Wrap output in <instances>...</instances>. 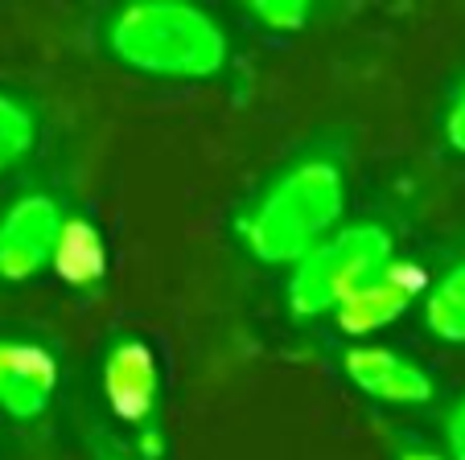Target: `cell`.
<instances>
[{
  "mask_svg": "<svg viewBox=\"0 0 465 460\" xmlns=\"http://www.w3.org/2000/svg\"><path fill=\"white\" fill-rule=\"evenodd\" d=\"M412 300H416V276L408 271V263H391L371 284H362L334 317L346 333H375L383 325H391L395 317H404Z\"/></svg>",
  "mask_w": 465,
  "mask_h": 460,
  "instance_id": "cell-8",
  "label": "cell"
},
{
  "mask_svg": "<svg viewBox=\"0 0 465 460\" xmlns=\"http://www.w3.org/2000/svg\"><path fill=\"white\" fill-rule=\"evenodd\" d=\"M112 460H124V456H112Z\"/></svg>",
  "mask_w": 465,
  "mask_h": 460,
  "instance_id": "cell-16",
  "label": "cell"
},
{
  "mask_svg": "<svg viewBox=\"0 0 465 460\" xmlns=\"http://www.w3.org/2000/svg\"><path fill=\"white\" fill-rule=\"evenodd\" d=\"M247 13L276 34H292L309 21V5H301V0H255V5H247Z\"/></svg>",
  "mask_w": 465,
  "mask_h": 460,
  "instance_id": "cell-12",
  "label": "cell"
},
{
  "mask_svg": "<svg viewBox=\"0 0 465 460\" xmlns=\"http://www.w3.org/2000/svg\"><path fill=\"white\" fill-rule=\"evenodd\" d=\"M346 181L325 157L297 161L284 169L239 222L247 251L263 263H301L325 243V230L342 218Z\"/></svg>",
  "mask_w": 465,
  "mask_h": 460,
  "instance_id": "cell-2",
  "label": "cell"
},
{
  "mask_svg": "<svg viewBox=\"0 0 465 460\" xmlns=\"http://www.w3.org/2000/svg\"><path fill=\"white\" fill-rule=\"evenodd\" d=\"M54 268L71 284H95L104 276V239L95 235V226L83 222V218H66Z\"/></svg>",
  "mask_w": 465,
  "mask_h": 460,
  "instance_id": "cell-9",
  "label": "cell"
},
{
  "mask_svg": "<svg viewBox=\"0 0 465 460\" xmlns=\"http://www.w3.org/2000/svg\"><path fill=\"white\" fill-rule=\"evenodd\" d=\"M104 42L124 66L157 79H214L227 66V34L198 5L141 0L107 17Z\"/></svg>",
  "mask_w": 465,
  "mask_h": 460,
  "instance_id": "cell-1",
  "label": "cell"
},
{
  "mask_svg": "<svg viewBox=\"0 0 465 460\" xmlns=\"http://www.w3.org/2000/svg\"><path fill=\"white\" fill-rule=\"evenodd\" d=\"M58 201L50 193H25L0 214V279H34L42 268H50L62 243Z\"/></svg>",
  "mask_w": 465,
  "mask_h": 460,
  "instance_id": "cell-4",
  "label": "cell"
},
{
  "mask_svg": "<svg viewBox=\"0 0 465 460\" xmlns=\"http://www.w3.org/2000/svg\"><path fill=\"white\" fill-rule=\"evenodd\" d=\"M157 357L144 341L128 338L120 346H112V354L104 357V395L107 407L124 419V424H144L157 411Z\"/></svg>",
  "mask_w": 465,
  "mask_h": 460,
  "instance_id": "cell-7",
  "label": "cell"
},
{
  "mask_svg": "<svg viewBox=\"0 0 465 460\" xmlns=\"http://www.w3.org/2000/svg\"><path fill=\"white\" fill-rule=\"evenodd\" d=\"M37 144V120L17 95L0 91V173H9L13 165L34 152Z\"/></svg>",
  "mask_w": 465,
  "mask_h": 460,
  "instance_id": "cell-11",
  "label": "cell"
},
{
  "mask_svg": "<svg viewBox=\"0 0 465 460\" xmlns=\"http://www.w3.org/2000/svg\"><path fill=\"white\" fill-rule=\"evenodd\" d=\"M58 391V362L34 341H0V411L37 419Z\"/></svg>",
  "mask_w": 465,
  "mask_h": 460,
  "instance_id": "cell-6",
  "label": "cell"
},
{
  "mask_svg": "<svg viewBox=\"0 0 465 460\" xmlns=\"http://www.w3.org/2000/svg\"><path fill=\"white\" fill-rule=\"evenodd\" d=\"M445 440H449V452H453V460H465V399L453 403V411H449Z\"/></svg>",
  "mask_w": 465,
  "mask_h": 460,
  "instance_id": "cell-14",
  "label": "cell"
},
{
  "mask_svg": "<svg viewBox=\"0 0 465 460\" xmlns=\"http://www.w3.org/2000/svg\"><path fill=\"white\" fill-rule=\"evenodd\" d=\"M424 321L440 341H465V263L449 268L424 300Z\"/></svg>",
  "mask_w": 465,
  "mask_h": 460,
  "instance_id": "cell-10",
  "label": "cell"
},
{
  "mask_svg": "<svg viewBox=\"0 0 465 460\" xmlns=\"http://www.w3.org/2000/svg\"><path fill=\"white\" fill-rule=\"evenodd\" d=\"M400 460H440L437 452H429V448H404L400 452Z\"/></svg>",
  "mask_w": 465,
  "mask_h": 460,
  "instance_id": "cell-15",
  "label": "cell"
},
{
  "mask_svg": "<svg viewBox=\"0 0 465 460\" xmlns=\"http://www.w3.org/2000/svg\"><path fill=\"white\" fill-rule=\"evenodd\" d=\"M445 136L457 152H465V83L457 87L453 103H449V112H445Z\"/></svg>",
  "mask_w": 465,
  "mask_h": 460,
  "instance_id": "cell-13",
  "label": "cell"
},
{
  "mask_svg": "<svg viewBox=\"0 0 465 460\" xmlns=\"http://www.w3.org/2000/svg\"><path fill=\"white\" fill-rule=\"evenodd\" d=\"M342 370L362 395H371L379 403H395V407H420L437 395L429 374L412 357L395 354V349L359 346L342 357Z\"/></svg>",
  "mask_w": 465,
  "mask_h": 460,
  "instance_id": "cell-5",
  "label": "cell"
},
{
  "mask_svg": "<svg viewBox=\"0 0 465 460\" xmlns=\"http://www.w3.org/2000/svg\"><path fill=\"white\" fill-rule=\"evenodd\" d=\"M391 268V235L375 222L346 226L330 235L317 251L292 268L289 279V304L292 317H325L338 313L362 284Z\"/></svg>",
  "mask_w": 465,
  "mask_h": 460,
  "instance_id": "cell-3",
  "label": "cell"
}]
</instances>
